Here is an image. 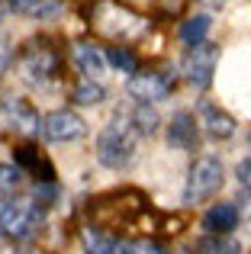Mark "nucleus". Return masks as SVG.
Listing matches in <instances>:
<instances>
[{
	"label": "nucleus",
	"instance_id": "1",
	"mask_svg": "<svg viewBox=\"0 0 251 254\" xmlns=\"http://www.w3.org/2000/svg\"><path fill=\"white\" fill-rule=\"evenodd\" d=\"M138 142H142V132L126 119V113L116 110L113 116H110V123L97 132V145H94L97 161L110 171H123L126 164L135 158Z\"/></svg>",
	"mask_w": 251,
	"mask_h": 254
},
{
	"label": "nucleus",
	"instance_id": "2",
	"mask_svg": "<svg viewBox=\"0 0 251 254\" xmlns=\"http://www.w3.org/2000/svg\"><path fill=\"white\" fill-rule=\"evenodd\" d=\"M45 225V203L36 196H6L0 203V238L6 242H29Z\"/></svg>",
	"mask_w": 251,
	"mask_h": 254
},
{
	"label": "nucleus",
	"instance_id": "3",
	"mask_svg": "<svg viewBox=\"0 0 251 254\" xmlns=\"http://www.w3.org/2000/svg\"><path fill=\"white\" fill-rule=\"evenodd\" d=\"M94 26L107 39H113L116 45L132 42V39L145 36V29H148L142 13H135L132 6L120 3V0H97L94 3Z\"/></svg>",
	"mask_w": 251,
	"mask_h": 254
},
{
	"label": "nucleus",
	"instance_id": "4",
	"mask_svg": "<svg viewBox=\"0 0 251 254\" xmlns=\"http://www.w3.org/2000/svg\"><path fill=\"white\" fill-rule=\"evenodd\" d=\"M226 184V168L216 155H200L190 164L187 184H184V203L187 206H200L206 199H213Z\"/></svg>",
	"mask_w": 251,
	"mask_h": 254
},
{
	"label": "nucleus",
	"instance_id": "5",
	"mask_svg": "<svg viewBox=\"0 0 251 254\" xmlns=\"http://www.w3.org/2000/svg\"><path fill=\"white\" fill-rule=\"evenodd\" d=\"M58 64H62V58L45 39H32L19 52V71L29 84H39V87L52 84L58 77Z\"/></svg>",
	"mask_w": 251,
	"mask_h": 254
},
{
	"label": "nucleus",
	"instance_id": "6",
	"mask_svg": "<svg viewBox=\"0 0 251 254\" xmlns=\"http://www.w3.org/2000/svg\"><path fill=\"white\" fill-rule=\"evenodd\" d=\"M216 64H219V45L213 42H200V45H190L187 55L181 62V74L187 84H193L196 90H206L213 84L216 74Z\"/></svg>",
	"mask_w": 251,
	"mask_h": 254
},
{
	"label": "nucleus",
	"instance_id": "7",
	"mask_svg": "<svg viewBox=\"0 0 251 254\" xmlns=\"http://www.w3.org/2000/svg\"><path fill=\"white\" fill-rule=\"evenodd\" d=\"M174 84H177L174 71L158 68V71H135V74L129 77V84H126V90H129V97L138 100V103H158V100H164L174 90Z\"/></svg>",
	"mask_w": 251,
	"mask_h": 254
},
{
	"label": "nucleus",
	"instance_id": "8",
	"mask_svg": "<svg viewBox=\"0 0 251 254\" xmlns=\"http://www.w3.org/2000/svg\"><path fill=\"white\" fill-rule=\"evenodd\" d=\"M42 119L45 116H39V110L26 97H3L0 100V123L13 132L36 135V132H42Z\"/></svg>",
	"mask_w": 251,
	"mask_h": 254
},
{
	"label": "nucleus",
	"instance_id": "9",
	"mask_svg": "<svg viewBox=\"0 0 251 254\" xmlns=\"http://www.w3.org/2000/svg\"><path fill=\"white\" fill-rule=\"evenodd\" d=\"M42 135L49 142H74L87 135V123L71 110H52L42 119Z\"/></svg>",
	"mask_w": 251,
	"mask_h": 254
},
{
	"label": "nucleus",
	"instance_id": "10",
	"mask_svg": "<svg viewBox=\"0 0 251 254\" xmlns=\"http://www.w3.org/2000/svg\"><path fill=\"white\" fill-rule=\"evenodd\" d=\"M168 145L177 151H193L200 145V119L193 110H177L168 119Z\"/></svg>",
	"mask_w": 251,
	"mask_h": 254
},
{
	"label": "nucleus",
	"instance_id": "11",
	"mask_svg": "<svg viewBox=\"0 0 251 254\" xmlns=\"http://www.w3.org/2000/svg\"><path fill=\"white\" fill-rule=\"evenodd\" d=\"M239 222H242V209H239L235 203H229V199H222V203H213L206 212H203V229H206L213 238L229 235V232H232Z\"/></svg>",
	"mask_w": 251,
	"mask_h": 254
},
{
	"label": "nucleus",
	"instance_id": "12",
	"mask_svg": "<svg viewBox=\"0 0 251 254\" xmlns=\"http://www.w3.org/2000/svg\"><path fill=\"white\" fill-rule=\"evenodd\" d=\"M196 119H200V129L206 132V135H213V138L235 135V119L229 116L222 106L209 103V100H203V103L196 106Z\"/></svg>",
	"mask_w": 251,
	"mask_h": 254
},
{
	"label": "nucleus",
	"instance_id": "13",
	"mask_svg": "<svg viewBox=\"0 0 251 254\" xmlns=\"http://www.w3.org/2000/svg\"><path fill=\"white\" fill-rule=\"evenodd\" d=\"M71 62H74V68L81 71L84 77H90V81H97V77L107 71V52H100L97 45L90 42H77L74 49H71Z\"/></svg>",
	"mask_w": 251,
	"mask_h": 254
},
{
	"label": "nucleus",
	"instance_id": "14",
	"mask_svg": "<svg viewBox=\"0 0 251 254\" xmlns=\"http://www.w3.org/2000/svg\"><path fill=\"white\" fill-rule=\"evenodd\" d=\"M120 113H126V119H129V123L135 126L138 132H142V138L151 135V132L158 129V123H161V119H158V113H155V106H151V103H138V100L123 103Z\"/></svg>",
	"mask_w": 251,
	"mask_h": 254
},
{
	"label": "nucleus",
	"instance_id": "15",
	"mask_svg": "<svg viewBox=\"0 0 251 254\" xmlns=\"http://www.w3.org/2000/svg\"><path fill=\"white\" fill-rule=\"evenodd\" d=\"M81 242H84V251L87 254H123L126 251L123 242H116L113 235H107L100 229H84Z\"/></svg>",
	"mask_w": 251,
	"mask_h": 254
},
{
	"label": "nucleus",
	"instance_id": "16",
	"mask_svg": "<svg viewBox=\"0 0 251 254\" xmlns=\"http://www.w3.org/2000/svg\"><path fill=\"white\" fill-rule=\"evenodd\" d=\"M13 13L19 16H32V19H45V16H55L62 10V0H6Z\"/></svg>",
	"mask_w": 251,
	"mask_h": 254
},
{
	"label": "nucleus",
	"instance_id": "17",
	"mask_svg": "<svg viewBox=\"0 0 251 254\" xmlns=\"http://www.w3.org/2000/svg\"><path fill=\"white\" fill-rule=\"evenodd\" d=\"M209 26H213V19L206 16V13H196V16H187L184 19V26H181V42L187 45H200V42H206V36H209Z\"/></svg>",
	"mask_w": 251,
	"mask_h": 254
},
{
	"label": "nucleus",
	"instance_id": "18",
	"mask_svg": "<svg viewBox=\"0 0 251 254\" xmlns=\"http://www.w3.org/2000/svg\"><path fill=\"white\" fill-rule=\"evenodd\" d=\"M71 100H74L77 106H97L107 100V87L100 81H90V77H84V81L74 84V90H71Z\"/></svg>",
	"mask_w": 251,
	"mask_h": 254
},
{
	"label": "nucleus",
	"instance_id": "19",
	"mask_svg": "<svg viewBox=\"0 0 251 254\" xmlns=\"http://www.w3.org/2000/svg\"><path fill=\"white\" fill-rule=\"evenodd\" d=\"M26 184V171L16 161H0V196H16Z\"/></svg>",
	"mask_w": 251,
	"mask_h": 254
},
{
	"label": "nucleus",
	"instance_id": "20",
	"mask_svg": "<svg viewBox=\"0 0 251 254\" xmlns=\"http://www.w3.org/2000/svg\"><path fill=\"white\" fill-rule=\"evenodd\" d=\"M107 62L113 64L116 71H129V74L138 71V58H135V52H132L129 45H110L107 49Z\"/></svg>",
	"mask_w": 251,
	"mask_h": 254
},
{
	"label": "nucleus",
	"instance_id": "21",
	"mask_svg": "<svg viewBox=\"0 0 251 254\" xmlns=\"http://www.w3.org/2000/svg\"><path fill=\"white\" fill-rule=\"evenodd\" d=\"M123 254H171L164 248L161 242H155V238H138V242H129L126 245Z\"/></svg>",
	"mask_w": 251,
	"mask_h": 254
},
{
	"label": "nucleus",
	"instance_id": "22",
	"mask_svg": "<svg viewBox=\"0 0 251 254\" xmlns=\"http://www.w3.org/2000/svg\"><path fill=\"white\" fill-rule=\"evenodd\" d=\"M196 254H239V248H235L232 242H222V238H213V242H206Z\"/></svg>",
	"mask_w": 251,
	"mask_h": 254
},
{
	"label": "nucleus",
	"instance_id": "23",
	"mask_svg": "<svg viewBox=\"0 0 251 254\" xmlns=\"http://www.w3.org/2000/svg\"><path fill=\"white\" fill-rule=\"evenodd\" d=\"M10 62H13V45H10V39L0 32V74L10 68Z\"/></svg>",
	"mask_w": 251,
	"mask_h": 254
},
{
	"label": "nucleus",
	"instance_id": "24",
	"mask_svg": "<svg viewBox=\"0 0 251 254\" xmlns=\"http://www.w3.org/2000/svg\"><path fill=\"white\" fill-rule=\"evenodd\" d=\"M235 174H239V180H242V187L251 193V155L248 158H242L239 161V168H235Z\"/></svg>",
	"mask_w": 251,
	"mask_h": 254
},
{
	"label": "nucleus",
	"instance_id": "25",
	"mask_svg": "<svg viewBox=\"0 0 251 254\" xmlns=\"http://www.w3.org/2000/svg\"><path fill=\"white\" fill-rule=\"evenodd\" d=\"M203 6H209V10H219V6H226L229 0H200Z\"/></svg>",
	"mask_w": 251,
	"mask_h": 254
},
{
	"label": "nucleus",
	"instance_id": "26",
	"mask_svg": "<svg viewBox=\"0 0 251 254\" xmlns=\"http://www.w3.org/2000/svg\"><path fill=\"white\" fill-rule=\"evenodd\" d=\"M3 16H6V0H0V23H3Z\"/></svg>",
	"mask_w": 251,
	"mask_h": 254
}]
</instances>
